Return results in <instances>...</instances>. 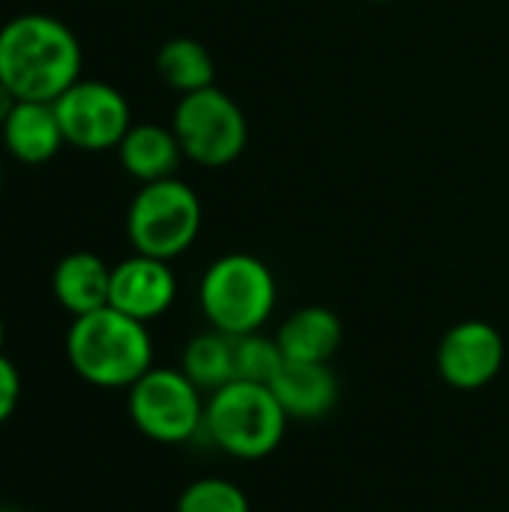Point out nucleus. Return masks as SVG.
Returning <instances> with one entry per match:
<instances>
[{"mask_svg":"<svg viewBox=\"0 0 509 512\" xmlns=\"http://www.w3.org/2000/svg\"><path fill=\"white\" fill-rule=\"evenodd\" d=\"M0 512H24V510H15V507H0Z\"/></svg>","mask_w":509,"mask_h":512,"instance_id":"nucleus-23","label":"nucleus"},{"mask_svg":"<svg viewBox=\"0 0 509 512\" xmlns=\"http://www.w3.org/2000/svg\"><path fill=\"white\" fill-rule=\"evenodd\" d=\"M51 294L72 318L105 309L111 297V267L93 252H69L51 273Z\"/></svg>","mask_w":509,"mask_h":512,"instance_id":"nucleus-14","label":"nucleus"},{"mask_svg":"<svg viewBox=\"0 0 509 512\" xmlns=\"http://www.w3.org/2000/svg\"><path fill=\"white\" fill-rule=\"evenodd\" d=\"M156 69H159L162 81L168 87H174L180 96L213 87V75H216L213 54L207 51L204 42H198L192 36H174V39L162 42V48L156 54Z\"/></svg>","mask_w":509,"mask_h":512,"instance_id":"nucleus-17","label":"nucleus"},{"mask_svg":"<svg viewBox=\"0 0 509 512\" xmlns=\"http://www.w3.org/2000/svg\"><path fill=\"white\" fill-rule=\"evenodd\" d=\"M177 512H252V504L237 483L222 477H201L180 492Z\"/></svg>","mask_w":509,"mask_h":512,"instance_id":"nucleus-19","label":"nucleus"},{"mask_svg":"<svg viewBox=\"0 0 509 512\" xmlns=\"http://www.w3.org/2000/svg\"><path fill=\"white\" fill-rule=\"evenodd\" d=\"M171 129L183 147V156L204 168H225L237 162L249 141L243 108L216 84L183 93L174 105Z\"/></svg>","mask_w":509,"mask_h":512,"instance_id":"nucleus-6","label":"nucleus"},{"mask_svg":"<svg viewBox=\"0 0 509 512\" xmlns=\"http://www.w3.org/2000/svg\"><path fill=\"white\" fill-rule=\"evenodd\" d=\"M276 297L279 288L273 270L249 252H228L216 258L198 285V303L207 324L228 336L264 330L276 309Z\"/></svg>","mask_w":509,"mask_h":512,"instance_id":"nucleus-3","label":"nucleus"},{"mask_svg":"<svg viewBox=\"0 0 509 512\" xmlns=\"http://www.w3.org/2000/svg\"><path fill=\"white\" fill-rule=\"evenodd\" d=\"M3 144L9 156H15L24 165H42L60 153L66 144L54 102H27L18 99L6 123L0 126Z\"/></svg>","mask_w":509,"mask_h":512,"instance_id":"nucleus-12","label":"nucleus"},{"mask_svg":"<svg viewBox=\"0 0 509 512\" xmlns=\"http://www.w3.org/2000/svg\"><path fill=\"white\" fill-rule=\"evenodd\" d=\"M81 42L54 15L27 12L0 27V81L27 102H54L81 78Z\"/></svg>","mask_w":509,"mask_h":512,"instance_id":"nucleus-1","label":"nucleus"},{"mask_svg":"<svg viewBox=\"0 0 509 512\" xmlns=\"http://www.w3.org/2000/svg\"><path fill=\"white\" fill-rule=\"evenodd\" d=\"M117 156L123 171L141 186L177 177L180 162L186 159L174 129L159 123H132L123 141L117 144Z\"/></svg>","mask_w":509,"mask_h":512,"instance_id":"nucleus-13","label":"nucleus"},{"mask_svg":"<svg viewBox=\"0 0 509 512\" xmlns=\"http://www.w3.org/2000/svg\"><path fill=\"white\" fill-rule=\"evenodd\" d=\"M0 186H3V168H0Z\"/></svg>","mask_w":509,"mask_h":512,"instance_id":"nucleus-25","label":"nucleus"},{"mask_svg":"<svg viewBox=\"0 0 509 512\" xmlns=\"http://www.w3.org/2000/svg\"><path fill=\"white\" fill-rule=\"evenodd\" d=\"M372 3H393V0H372Z\"/></svg>","mask_w":509,"mask_h":512,"instance_id":"nucleus-24","label":"nucleus"},{"mask_svg":"<svg viewBox=\"0 0 509 512\" xmlns=\"http://www.w3.org/2000/svg\"><path fill=\"white\" fill-rule=\"evenodd\" d=\"M285 366V354L276 342V336L249 333V336H234V369L237 381L249 384H273L279 369Z\"/></svg>","mask_w":509,"mask_h":512,"instance_id":"nucleus-18","label":"nucleus"},{"mask_svg":"<svg viewBox=\"0 0 509 512\" xmlns=\"http://www.w3.org/2000/svg\"><path fill=\"white\" fill-rule=\"evenodd\" d=\"M177 300V276L171 261L150 258V255H129L111 267V297L108 306L117 312L150 324L162 318Z\"/></svg>","mask_w":509,"mask_h":512,"instance_id":"nucleus-10","label":"nucleus"},{"mask_svg":"<svg viewBox=\"0 0 509 512\" xmlns=\"http://www.w3.org/2000/svg\"><path fill=\"white\" fill-rule=\"evenodd\" d=\"M54 111L66 144L87 153L117 150V144L132 126L126 96L117 87L90 78H78L63 96H57Z\"/></svg>","mask_w":509,"mask_h":512,"instance_id":"nucleus-8","label":"nucleus"},{"mask_svg":"<svg viewBox=\"0 0 509 512\" xmlns=\"http://www.w3.org/2000/svg\"><path fill=\"white\" fill-rule=\"evenodd\" d=\"M3 336H6V330H3V318H0V351H3Z\"/></svg>","mask_w":509,"mask_h":512,"instance_id":"nucleus-22","label":"nucleus"},{"mask_svg":"<svg viewBox=\"0 0 509 512\" xmlns=\"http://www.w3.org/2000/svg\"><path fill=\"white\" fill-rule=\"evenodd\" d=\"M288 423V414L267 384L231 381L210 393L204 405V432L210 441L243 462H258L276 453Z\"/></svg>","mask_w":509,"mask_h":512,"instance_id":"nucleus-4","label":"nucleus"},{"mask_svg":"<svg viewBox=\"0 0 509 512\" xmlns=\"http://www.w3.org/2000/svg\"><path fill=\"white\" fill-rule=\"evenodd\" d=\"M201 198L180 177L144 183L126 210V237L135 252L174 261L201 234Z\"/></svg>","mask_w":509,"mask_h":512,"instance_id":"nucleus-5","label":"nucleus"},{"mask_svg":"<svg viewBox=\"0 0 509 512\" xmlns=\"http://www.w3.org/2000/svg\"><path fill=\"white\" fill-rule=\"evenodd\" d=\"M180 369L207 396L216 393V390H222V387H228L231 381H237V369H234V336L219 333L213 327L207 333H198L183 348Z\"/></svg>","mask_w":509,"mask_h":512,"instance_id":"nucleus-16","label":"nucleus"},{"mask_svg":"<svg viewBox=\"0 0 509 512\" xmlns=\"http://www.w3.org/2000/svg\"><path fill=\"white\" fill-rule=\"evenodd\" d=\"M66 357L81 381L105 390H129L144 372L153 369V339L147 324L105 306L72 318L66 333Z\"/></svg>","mask_w":509,"mask_h":512,"instance_id":"nucleus-2","label":"nucleus"},{"mask_svg":"<svg viewBox=\"0 0 509 512\" xmlns=\"http://www.w3.org/2000/svg\"><path fill=\"white\" fill-rule=\"evenodd\" d=\"M204 393L183 375V369L153 366L129 387V420L156 444H186L204 429Z\"/></svg>","mask_w":509,"mask_h":512,"instance_id":"nucleus-7","label":"nucleus"},{"mask_svg":"<svg viewBox=\"0 0 509 512\" xmlns=\"http://www.w3.org/2000/svg\"><path fill=\"white\" fill-rule=\"evenodd\" d=\"M15 102H18V99H15V93L0 81V126H3V123H6V117L12 114Z\"/></svg>","mask_w":509,"mask_h":512,"instance_id":"nucleus-21","label":"nucleus"},{"mask_svg":"<svg viewBox=\"0 0 509 512\" xmlns=\"http://www.w3.org/2000/svg\"><path fill=\"white\" fill-rule=\"evenodd\" d=\"M288 420H324L339 405V378L330 363H291L279 369L270 384Z\"/></svg>","mask_w":509,"mask_h":512,"instance_id":"nucleus-11","label":"nucleus"},{"mask_svg":"<svg viewBox=\"0 0 509 512\" xmlns=\"http://www.w3.org/2000/svg\"><path fill=\"white\" fill-rule=\"evenodd\" d=\"M21 402V375L18 366L0 351V426L15 414Z\"/></svg>","mask_w":509,"mask_h":512,"instance_id":"nucleus-20","label":"nucleus"},{"mask_svg":"<svg viewBox=\"0 0 509 512\" xmlns=\"http://www.w3.org/2000/svg\"><path fill=\"white\" fill-rule=\"evenodd\" d=\"M342 336L345 327L333 309L303 306L282 321L276 342L291 363H330L342 348Z\"/></svg>","mask_w":509,"mask_h":512,"instance_id":"nucleus-15","label":"nucleus"},{"mask_svg":"<svg viewBox=\"0 0 509 512\" xmlns=\"http://www.w3.org/2000/svg\"><path fill=\"white\" fill-rule=\"evenodd\" d=\"M507 360V345L504 336L495 324L489 321H459L453 324L435 351V366L444 384L453 390H483L489 387Z\"/></svg>","mask_w":509,"mask_h":512,"instance_id":"nucleus-9","label":"nucleus"}]
</instances>
